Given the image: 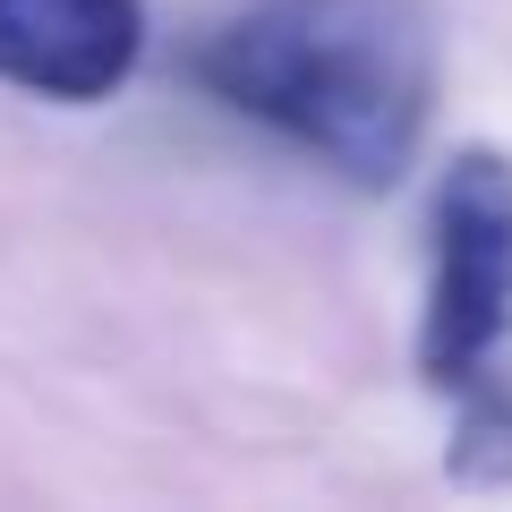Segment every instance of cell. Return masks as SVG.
Returning a JSON list of instances; mask_svg holds the SVG:
<instances>
[{"label": "cell", "instance_id": "2", "mask_svg": "<svg viewBox=\"0 0 512 512\" xmlns=\"http://www.w3.org/2000/svg\"><path fill=\"white\" fill-rule=\"evenodd\" d=\"M427 316L419 376L453 402L461 453L512 470V163L487 146L453 154L427 222Z\"/></svg>", "mask_w": 512, "mask_h": 512}, {"label": "cell", "instance_id": "1", "mask_svg": "<svg viewBox=\"0 0 512 512\" xmlns=\"http://www.w3.org/2000/svg\"><path fill=\"white\" fill-rule=\"evenodd\" d=\"M205 103L350 188H393L427 137L436 35L419 0H239L188 52Z\"/></svg>", "mask_w": 512, "mask_h": 512}, {"label": "cell", "instance_id": "3", "mask_svg": "<svg viewBox=\"0 0 512 512\" xmlns=\"http://www.w3.org/2000/svg\"><path fill=\"white\" fill-rule=\"evenodd\" d=\"M146 52V0H0V86L35 103H103Z\"/></svg>", "mask_w": 512, "mask_h": 512}]
</instances>
